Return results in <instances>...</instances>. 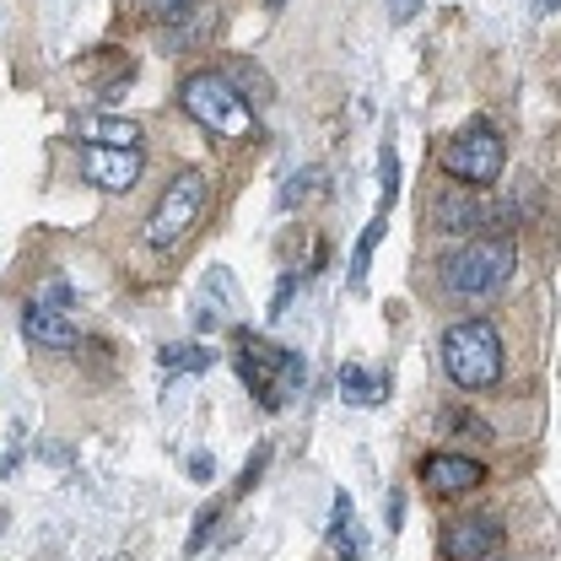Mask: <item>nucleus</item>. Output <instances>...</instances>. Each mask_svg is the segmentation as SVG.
Instances as JSON below:
<instances>
[{
    "label": "nucleus",
    "mask_w": 561,
    "mask_h": 561,
    "mask_svg": "<svg viewBox=\"0 0 561 561\" xmlns=\"http://www.w3.org/2000/svg\"><path fill=\"white\" fill-rule=\"evenodd\" d=\"M232 373H238V383H243L265 411H286V405L308 389V356L265 341V335L249 330V324H232Z\"/></svg>",
    "instance_id": "nucleus-1"
},
{
    "label": "nucleus",
    "mask_w": 561,
    "mask_h": 561,
    "mask_svg": "<svg viewBox=\"0 0 561 561\" xmlns=\"http://www.w3.org/2000/svg\"><path fill=\"white\" fill-rule=\"evenodd\" d=\"M518 271V243L507 232H470V243H459L443 260V280L459 297H491L502 291Z\"/></svg>",
    "instance_id": "nucleus-2"
},
{
    "label": "nucleus",
    "mask_w": 561,
    "mask_h": 561,
    "mask_svg": "<svg viewBox=\"0 0 561 561\" xmlns=\"http://www.w3.org/2000/svg\"><path fill=\"white\" fill-rule=\"evenodd\" d=\"M437 351H443V373L459 389H491L502 378V362H507L502 335H496L491 319H454L443 330V346Z\"/></svg>",
    "instance_id": "nucleus-3"
},
{
    "label": "nucleus",
    "mask_w": 561,
    "mask_h": 561,
    "mask_svg": "<svg viewBox=\"0 0 561 561\" xmlns=\"http://www.w3.org/2000/svg\"><path fill=\"white\" fill-rule=\"evenodd\" d=\"M179 103H184V114L190 119H201L210 136H227V140H243L254 136V103L221 76V70H195V76H184V87H179Z\"/></svg>",
    "instance_id": "nucleus-4"
},
{
    "label": "nucleus",
    "mask_w": 561,
    "mask_h": 561,
    "mask_svg": "<svg viewBox=\"0 0 561 561\" xmlns=\"http://www.w3.org/2000/svg\"><path fill=\"white\" fill-rule=\"evenodd\" d=\"M206 201H210L206 173H195V168H179V173L168 179V190L157 195L151 216H146V249L168 254L179 238H190V232H195V221L206 216Z\"/></svg>",
    "instance_id": "nucleus-5"
},
{
    "label": "nucleus",
    "mask_w": 561,
    "mask_h": 561,
    "mask_svg": "<svg viewBox=\"0 0 561 561\" xmlns=\"http://www.w3.org/2000/svg\"><path fill=\"white\" fill-rule=\"evenodd\" d=\"M502 168H507V140H502V130L491 119H470L465 130H454L448 146H443V173L459 179V184L486 190V184L502 179Z\"/></svg>",
    "instance_id": "nucleus-6"
},
{
    "label": "nucleus",
    "mask_w": 561,
    "mask_h": 561,
    "mask_svg": "<svg viewBox=\"0 0 561 561\" xmlns=\"http://www.w3.org/2000/svg\"><path fill=\"white\" fill-rule=\"evenodd\" d=\"M140 168H146L140 146H81V179H87L92 190H103V195L136 190Z\"/></svg>",
    "instance_id": "nucleus-7"
},
{
    "label": "nucleus",
    "mask_w": 561,
    "mask_h": 561,
    "mask_svg": "<svg viewBox=\"0 0 561 561\" xmlns=\"http://www.w3.org/2000/svg\"><path fill=\"white\" fill-rule=\"evenodd\" d=\"M486 486V465L459 454V448H437L421 459V491L426 496H465V491Z\"/></svg>",
    "instance_id": "nucleus-8"
},
{
    "label": "nucleus",
    "mask_w": 561,
    "mask_h": 561,
    "mask_svg": "<svg viewBox=\"0 0 561 561\" xmlns=\"http://www.w3.org/2000/svg\"><path fill=\"white\" fill-rule=\"evenodd\" d=\"M502 546V518L491 513H465L443 529V557L448 561H491Z\"/></svg>",
    "instance_id": "nucleus-9"
},
{
    "label": "nucleus",
    "mask_w": 561,
    "mask_h": 561,
    "mask_svg": "<svg viewBox=\"0 0 561 561\" xmlns=\"http://www.w3.org/2000/svg\"><path fill=\"white\" fill-rule=\"evenodd\" d=\"M22 335L33 341L38 351H70L81 346V330L70 324L66 308H44V302H22Z\"/></svg>",
    "instance_id": "nucleus-10"
},
{
    "label": "nucleus",
    "mask_w": 561,
    "mask_h": 561,
    "mask_svg": "<svg viewBox=\"0 0 561 561\" xmlns=\"http://www.w3.org/2000/svg\"><path fill=\"white\" fill-rule=\"evenodd\" d=\"M238 286L221 265H210L201 280V297H195V330H221V324H238Z\"/></svg>",
    "instance_id": "nucleus-11"
},
{
    "label": "nucleus",
    "mask_w": 561,
    "mask_h": 561,
    "mask_svg": "<svg viewBox=\"0 0 561 561\" xmlns=\"http://www.w3.org/2000/svg\"><path fill=\"white\" fill-rule=\"evenodd\" d=\"M341 400H346L351 411L383 405V400H389V373L373 367V362H346V367H341Z\"/></svg>",
    "instance_id": "nucleus-12"
},
{
    "label": "nucleus",
    "mask_w": 561,
    "mask_h": 561,
    "mask_svg": "<svg viewBox=\"0 0 561 561\" xmlns=\"http://www.w3.org/2000/svg\"><path fill=\"white\" fill-rule=\"evenodd\" d=\"M324 540H330L335 561H367L362 529H356V507H351L346 491H335V502H330V524H324Z\"/></svg>",
    "instance_id": "nucleus-13"
},
{
    "label": "nucleus",
    "mask_w": 561,
    "mask_h": 561,
    "mask_svg": "<svg viewBox=\"0 0 561 561\" xmlns=\"http://www.w3.org/2000/svg\"><path fill=\"white\" fill-rule=\"evenodd\" d=\"M70 136L81 140V146H140L146 130H140L136 119H125V114H81Z\"/></svg>",
    "instance_id": "nucleus-14"
},
{
    "label": "nucleus",
    "mask_w": 561,
    "mask_h": 561,
    "mask_svg": "<svg viewBox=\"0 0 561 561\" xmlns=\"http://www.w3.org/2000/svg\"><path fill=\"white\" fill-rule=\"evenodd\" d=\"M383 232H389V210H378L367 227H362V238H356V249H351V271H346V286L362 297L367 291V271H373V254H378V243H383Z\"/></svg>",
    "instance_id": "nucleus-15"
},
{
    "label": "nucleus",
    "mask_w": 561,
    "mask_h": 561,
    "mask_svg": "<svg viewBox=\"0 0 561 561\" xmlns=\"http://www.w3.org/2000/svg\"><path fill=\"white\" fill-rule=\"evenodd\" d=\"M157 362H162L173 378H184V373H195V378H201L210 362H216V351H210L206 341H173V346L157 351Z\"/></svg>",
    "instance_id": "nucleus-16"
},
{
    "label": "nucleus",
    "mask_w": 561,
    "mask_h": 561,
    "mask_svg": "<svg viewBox=\"0 0 561 561\" xmlns=\"http://www.w3.org/2000/svg\"><path fill=\"white\" fill-rule=\"evenodd\" d=\"M313 190H330V173L324 168H302V173H291L286 184H280V195H276V206L280 210H297Z\"/></svg>",
    "instance_id": "nucleus-17"
},
{
    "label": "nucleus",
    "mask_w": 561,
    "mask_h": 561,
    "mask_svg": "<svg viewBox=\"0 0 561 561\" xmlns=\"http://www.w3.org/2000/svg\"><path fill=\"white\" fill-rule=\"evenodd\" d=\"M378 184H383V206L378 210H394V201H400V146H394V136L378 151Z\"/></svg>",
    "instance_id": "nucleus-18"
},
{
    "label": "nucleus",
    "mask_w": 561,
    "mask_h": 561,
    "mask_svg": "<svg viewBox=\"0 0 561 561\" xmlns=\"http://www.w3.org/2000/svg\"><path fill=\"white\" fill-rule=\"evenodd\" d=\"M221 76H227V81H232V87H238V92H243V98H249L254 108H260V103L271 98V81H265L260 70L249 66V60H243V66H232V70H221Z\"/></svg>",
    "instance_id": "nucleus-19"
},
{
    "label": "nucleus",
    "mask_w": 561,
    "mask_h": 561,
    "mask_svg": "<svg viewBox=\"0 0 561 561\" xmlns=\"http://www.w3.org/2000/svg\"><path fill=\"white\" fill-rule=\"evenodd\" d=\"M216 524H221V502H206V507H201V518H195V529H190V540H184V557L206 551L210 535H216Z\"/></svg>",
    "instance_id": "nucleus-20"
},
{
    "label": "nucleus",
    "mask_w": 561,
    "mask_h": 561,
    "mask_svg": "<svg viewBox=\"0 0 561 561\" xmlns=\"http://www.w3.org/2000/svg\"><path fill=\"white\" fill-rule=\"evenodd\" d=\"M33 302H44V308H66V313H70V302H76V286H70L66 276H44V286L33 291Z\"/></svg>",
    "instance_id": "nucleus-21"
},
{
    "label": "nucleus",
    "mask_w": 561,
    "mask_h": 561,
    "mask_svg": "<svg viewBox=\"0 0 561 561\" xmlns=\"http://www.w3.org/2000/svg\"><path fill=\"white\" fill-rule=\"evenodd\" d=\"M265 465H271V443H260V448L249 454V465H243V476H238V491H232V496H249V491L260 486V476H265Z\"/></svg>",
    "instance_id": "nucleus-22"
},
{
    "label": "nucleus",
    "mask_w": 561,
    "mask_h": 561,
    "mask_svg": "<svg viewBox=\"0 0 561 561\" xmlns=\"http://www.w3.org/2000/svg\"><path fill=\"white\" fill-rule=\"evenodd\" d=\"M297 286H302V276H297V271H286V276L276 280V291H271V324H280V313L291 308V297H297Z\"/></svg>",
    "instance_id": "nucleus-23"
},
{
    "label": "nucleus",
    "mask_w": 561,
    "mask_h": 561,
    "mask_svg": "<svg viewBox=\"0 0 561 561\" xmlns=\"http://www.w3.org/2000/svg\"><path fill=\"white\" fill-rule=\"evenodd\" d=\"M448 426H454V432H465V437H481V443L491 437V426L486 421H476L470 411H448Z\"/></svg>",
    "instance_id": "nucleus-24"
},
{
    "label": "nucleus",
    "mask_w": 561,
    "mask_h": 561,
    "mask_svg": "<svg viewBox=\"0 0 561 561\" xmlns=\"http://www.w3.org/2000/svg\"><path fill=\"white\" fill-rule=\"evenodd\" d=\"M195 0H146V11L151 16H179V11H190Z\"/></svg>",
    "instance_id": "nucleus-25"
},
{
    "label": "nucleus",
    "mask_w": 561,
    "mask_h": 561,
    "mask_svg": "<svg viewBox=\"0 0 561 561\" xmlns=\"http://www.w3.org/2000/svg\"><path fill=\"white\" fill-rule=\"evenodd\" d=\"M190 476H195V481L206 486L210 476H216V459H210V454H195V459H190Z\"/></svg>",
    "instance_id": "nucleus-26"
},
{
    "label": "nucleus",
    "mask_w": 561,
    "mask_h": 561,
    "mask_svg": "<svg viewBox=\"0 0 561 561\" xmlns=\"http://www.w3.org/2000/svg\"><path fill=\"white\" fill-rule=\"evenodd\" d=\"M416 11H421V0H389V16H394V22H411Z\"/></svg>",
    "instance_id": "nucleus-27"
},
{
    "label": "nucleus",
    "mask_w": 561,
    "mask_h": 561,
    "mask_svg": "<svg viewBox=\"0 0 561 561\" xmlns=\"http://www.w3.org/2000/svg\"><path fill=\"white\" fill-rule=\"evenodd\" d=\"M389 524H394V529L405 524V491H389Z\"/></svg>",
    "instance_id": "nucleus-28"
},
{
    "label": "nucleus",
    "mask_w": 561,
    "mask_h": 561,
    "mask_svg": "<svg viewBox=\"0 0 561 561\" xmlns=\"http://www.w3.org/2000/svg\"><path fill=\"white\" fill-rule=\"evenodd\" d=\"M535 11H540V16H557V0H535Z\"/></svg>",
    "instance_id": "nucleus-29"
},
{
    "label": "nucleus",
    "mask_w": 561,
    "mask_h": 561,
    "mask_svg": "<svg viewBox=\"0 0 561 561\" xmlns=\"http://www.w3.org/2000/svg\"><path fill=\"white\" fill-rule=\"evenodd\" d=\"M265 5H271V11H276V5H286V0H265Z\"/></svg>",
    "instance_id": "nucleus-30"
}]
</instances>
